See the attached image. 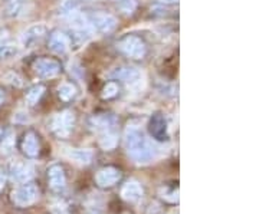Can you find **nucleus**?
<instances>
[{"mask_svg": "<svg viewBox=\"0 0 259 214\" xmlns=\"http://www.w3.org/2000/svg\"><path fill=\"white\" fill-rule=\"evenodd\" d=\"M117 132L114 131H108V132H104L100 135V145L102 147V149L105 151H110V149L115 148L117 145Z\"/></svg>", "mask_w": 259, "mask_h": 214, "instance_id": "obj_20", "label": "nucleus"}, {"mask_svg": "<svg viewBox=\"0 0 259 214\" xmlns=\"http://www.w3.org/2000/svg\"><path fill=\"white\" fill-rule=\"evenodd\" d=\"M37 196H39L37 187L30 183H25L13 191L12 198H13L15 204L19 207H28L36 201Z\"/></svg>", "mask_w": 259, "mask_h": 214, "instance_id": "obj_5", "label": "nucleus"}, {"mask_svg": "<svg viewBox=\"0 0 259 214\" xmlns=\"http://www.w3.org/2000/svg\"><path fill=\"white\" fill-rule=\"evenodd\" d=\"M118 91H120V88H118L117 82H107V84L104 85V88H102L101 91L102 99H112V98H115L118 95Z\"/></svg>", "mask_w": 259, "mask_h": 214, "instance_id": "obj_22", "label": "nucleus"}, {"mask_svg": "<svg viewBox=\"0 0 259 214\" xmlns=\"http://www.w3.org/2000/svg\"><path fill=\"white\" fill-rule=\"evenodd\" d=\"M88 20L93 32H98V33H111L118 25L117 19L110 13H104V12H97L88 16Z\"/></svg>", "mask_w": 259, "mask_h": 214, "instance_id": "obj_4", "label": "nucleus"}, {"mask_svg": "<svg viewBox=\"0 0 259 214\" xmlns=\"http://www.w3.org/2000/svg\"><path fill=\"white\" fill-rule=\"evenodd\" d=\"M45 33H47V26L42 25V23H37V25L30 26V28L23 32V35L20 37V42H22V45L25 47L33 46L36 42H39L44 37Z\"/></svg>", "mask_w": 259, "mask_h": 214, "instance_id": "obj_13", "label": "nucleus"}, {"mask_svg": "<svg viewBox=\"0 0 259 214\" xmlns=\"http://www.w3.org/2000/svg\"><path fill=\"white\" fill-rule=\"evenodd\" d=\"M148 130L153 138H156L157 141H166L168 134H167V122L164 115L154 114L148 122Z\"/></svg>", "mask_w": 259, "mask_h": 214, "instance_id": "obj_11", "label": "nucleus"}, {"mask_svg": "<svg viewBox=\"0 0 259 214\" xmlns=\"http://www.w3.org/2000/svg\"><path fill=\"white\" fill-rule=\"evenodd\" d=\"M58 95H59L61 101L69 102V101H72L76 96V88L71 82H65V84H62L58 88Z\"/></svg>", "mask_w": 259, "mask_h": 214, "instance_id": "obj_18", "label": "nucleus"}, {"mask_svg": "<svg viewBox=\"0 0 259 214\" xmlns=\"http://www.w3.org/2000/svg\"><path fill=\"white\" fill-rule=\"evenodd\" d=\"M90 214H98V213H90Z\"/></svg>", "mask_w": 259, "mask_h": 214, "instance_id": "obj_33", "label": "nucleus"}, {"mask_svg": "<svg viewBox=\"0 0 259 214\" xmlns=\"http://www.w3.org/2000/svg\"><path fill=\"white\" fill-rule=\"evenodd\" d=\"M121 197H122V200H125L128 203H137L143 197V187L139 181L130 180L121 188Z\"/></svg>", "mask_w": 259, "mask_h": 214, "instance_id": "obj_14", "label": "nucleus"}, {"mask_svg": "<svg viewBox=\"0 0 259 214\" xmlns=\"http://www.w3.org/2000/svg\"><path fill=\"white\" fill-rule=\"evenodd\" d=\"M5 184H6V174L3 171H0V191L3 190Z\"/></svg>", "mask_w": 259, "mask_h": 214, "instance_id": "obj_30", "label": "nucleus"}, {"mask_svg": "<svg viewBox=\"0 0 259 214\" xmlns=\"http://www.w3.org/2000/svg\"><path fill=\"white\" fill-rule=\"evenodd\" d=\"M156 2H157L160 6H164V5L167 6V5H176L179 0H156Z\"/></svg>", "mask_w": 259, "mask_h": 214, "instance_id": "obj_29", "label": "nucleus"}, {"mask_svg": "<svg viewBox=\"0 0 259 214\" xmlns=\"http://www.w3.org/2000/svg\"><path fill=\"white\" fill-rule=\"evenodd\" d=\"M48 178H49V186L54 191H56V193L64 191L65 187H66V177H65L64 168L61 167L59 164H54V166L49 167Z\"/></svg>", "mask_w": 259, "mask_h": 214, "instance_id": "obj_12", "label": "nucleus"}, {"mask_svg": "<svg viewBox=\"0 0 259 214\" xmlns=\"http://www.w3.org/2000/svg\"><path fill=\"white\" fill-rule=\"evenodd\" d=\"M72 46V40L71 36H68L64 32H59L56 30L54 32L51 37H49V42H48V47L58 55H64L69 50V47Z\"/></svg>", "mask_w": 259, "mask_h": 214, "instance_id": "obj_8", "label": "nucleus"}, {"mask_svg": "<svg viewBox=\"0 0 259 214\" xmlns=\"http://www.w3.org/2000/svg\"><path fill=\"white\" fill-rule=\"evenodd\" d=\"M117 2V8L124 16H131L134 15V12L139 8V2L137 0H115Z\"/></svg>", "mask_w": 259, "mask_h": 214, "instance_id": "obj_21", "label": "nucleus"}, {"mask_svg": "<svg viewBox=\"0 0 259 214\" xmlns=\"http://www.w3.org/2000/svg\"><path fill=\"white\" fill-rule=\"evenodd\" d=\"M117 49L122 55H125L130 59H136V61H141L147 55L146 42L136 35H127L122 37L117 43Z\"/></svg>", "mask_w": 259, "mask_h": 214, "instance_id": "obj_2", "label": "nucleus"}, {"mask_svg": "<svg viewBox=\"0 0 259 214\" xmlns=\"http://www.w3.org/2000/svg\"><path fill=\"white\" fill-rule=\"evenodd\" d=\"M75 125V115L74 112L64 111L58 114L52 120V131L58 138H68L69 134L72 132Z\"/></svg>", "mask_w": 259, "mask_h": 214, "instance_id": "obj_3", "label": "nucleus"}, {"mask_svg": "<svg viewBox=\"0 0 259 214\" xmlns=\"http://www.w3.org/2000/svg\"><path fill=\"white\" fill-rule=\"evenodd\" d=\"M44 93H45V86H42V85H35V86H32L28 92H26L25 99H26V102H28L30 106H33V105H36V103L40 101V98L44 96Z\"/></svg>", "mask_w": 259, "mask_h": 214, "instance_id": "obj_19", "label": "nucleus"}, {"mask_svg": "<svg viewBox=\"0 0 259 214\" xmlns=\"http://www.w3.org/2000/svg\"><path fill=\"white\" fill-rule=\"evenodd\" d=\"M5 98H6V95L3 92V89H0V105L5 102Z\"/></svg>", "mask_w": 259, "mask_h": 214, "instance_id": "obj_31", "label": "nucleus"}, {"mask_svg": "<svg viewBox=\"0 0 259 214\" xmlns=\"http://www.w3.org/2000/svg\"><path fill=\"white\" fill-rule=\"evenodd\" d=\"M124 145L131 159L137 164H148L156 155V149L144 137L139 127H128L124 135Z\"/></svg>", "mask_w": 259, "mask_h": 214, "instance_id": "obj_1", "label": "nucleus"}, {"mask_svg": "<svg viewBox=\"0 0 259 214\" xmlns=\"http://www.w3.org/2000/svg\"><path fill=\"white\" fill-rule=\"evenodd\" d=\"M33 167L28 163H15L12 166V178L18 183H29V180L33 177Z\"/></svg>", "mask_w": 259, "mask_h": 214, "instance_id": "obj_16", "label": "nucleus"}, {"mask_svg": "<svg viewBox=\"0 0 259 214\" xmlns=\"http://www.w3.org/2000/svg\"><path fill=\"white\" fill-rule=\"evenodd\" d=\"M115 118L110 114H100V115H94L90 120V127L94 132H97L98 135H101L104 132L115 130Z\"/></svg>", "mask_w": 259, "mask_h": 214, "instance_id": "obj_9", "label": "nucleus"}, {"mask_svg": "<svg viewBox=\"0 0 259 214\" xmlns=\"http://www.w3.org/2000/svg\"><path fill=\"white\" fill-rule=\"evenodd\" d=\"M16 52H18V49L13 43L0 40V59H9L12 56L16 55Z\"/></svg>", "mask_w": 259, "mask_h": 214, "instance_id": "obj_23", "label": "nucleus"}, {"mask_svg": "<svg viewBox=\"0 0 259 214\" xmlns=\"http://www.w3.org/2000/svg\"><path fill=\"white\" fill-rule=\"evenodd\" d=\"M121 180V171L115 167H105L97 173L95 181L101 188H110Z\"/></svg>", "mask_w": 259, "mask_h": 214, "instance_id": "obj_10", "label": "nucleus"}, {"mask_svg": "<svg viewBox=\"0 0 259 214\" xmlns=\"http://www.w3.org/2000/svg\"><path fill=\"white\" fill-rule=\"evenodd\" d=\"M112 76L124 81L127 86L130 88H140V85L143 84V79H144V75L140 71L139 68H134V66H121L117 68Z\"/></svg>", "mask_w": 259, "mask_h": 214, "instance_id": "obj_6", "label": "nucleus"}, {"mask_svg": "<svg viewBox=\"0 0 259 214\" xmlns=\"http://www.w3.org/2000/svg\"><path fill=\"white\" fill-rule=\"evenodd\" d=\"M33 71L36 72L40 78L45 79H52L59 75L61 72V64L56 59L51 58H39L33 62Z\"/></svg>", "mask_w": 259, "mask_h": 214, "instance_id": "obj_7", "label": "nucleus"}, {"mask_svg": "<svg viewBox=\"0 0 259 214\" xmlns=\"http://www.w3.org/2000/svg\"><path fill=\"white\" fill-rule=\"evenodd\" d=\"M161 194V198H164L166 201H170V203H176L179 200V191L177 190H168V188H164L160 191Z\"/></svg>", "mask_w": 259, "mask_h": 214, "instance_id": "obj_25", "label": "nucleus"}, {"mask_svg": "<svg viewBox=\"0 0 259 214\" xmlns=\"http://www.w3.org/2000/svg\"><path fill=\"white\" fill-rule=\"evenodd\" d=\"M65 155L71 161H74L79 166H88L91 164L94 158L93 149L90 148H69L65 149Z\"/></svg>", "mask_w": 259, "mask_h": 214, "instance_id": "obj_15", "label": "nucleus"}, {"mask_svg": "<svg viewBox=\"0 0 259 214\" xmlns=\"http://www.w3.org/2000/svg\"><path fill=\"white\" fill-rule=\"evenodd\" d=\"M51 211H52V214H69V211H68V207L64 204V203H55V204H52V207H51Z\"/></svg>", "mask_w": 259, "mask_h": 214, "instance_id": "obj_28", "label": "nucleus"}, {"mask_svg": "<svg viewBox=\"0 0 259 214\" xmlns=\"http://www.w3.org/2000/svg\"><path fill=\"white\" fill-rule=\"evenodd\" d=\"M5 81H6L8 84L16 86V88H20V86H22V84H23V82H22V78H20L19 75L13 74V72L5 75Z\"/></svg>", "mask_w": 259, "mask_h": 214, "instance_id": "obj_26", "label": "nucleus"}, {"mask_svg": "<svg viewBox=\"0 0 259 214\" xmlns=\"http://www.w3.org/2000/svg\"><path fill=\"white\" fill-rule=\"evenodd\" d=\"M15 148V132L13 131H8L5 134V138L2 142V152L5 154H10Z\"/></svg>", "mask_w": 259, "mask_h": 214, "instance_id": "obj_24", "label": "nucleus"}, {"mask_svg": "<svg viewBox=\"0 0 259 214\" xmlns=\"http://www.w3.org/2000/svg\"><path fill=\"white\" fill-rule=\"evenodd\" d=\"M22 151L25 152V155L29 158H35L39 155V140H37L36 134L35 132H28L25 134L23 141H22Z\"/></svg>", "mask_w": 259, "mask_h": 214, "instance_id": "obj_17", "label": "nucleus"}, {"mask_svg": "<svg viewBox=\"0 0 259 214\" xmlns=\"http://www.w3.org/2000/svg\"><path fill=\"white\" fill-rule=\"evenodd\" d=\"M23 5V0H9V13L13 15H18V12Z\"/></svg>", "mask_w": 259, "mask_h": 214, "instance_id": "obj_27", "label": "nucleus"}, {"mask_svg": "<svg viewBox=\"0 0 259 214\" xmlns=\"http://www.w3.org/2000/svg\"><path fill=\"white\" fill-rule=\"evenodd\" d=\"M2 137H3V131L0 130V138H2Z\"/></svg>", "mask_w": 259, "mask_h": 214, "instance_id": "obj_32", "label": "nucleus"}]
</instances>
